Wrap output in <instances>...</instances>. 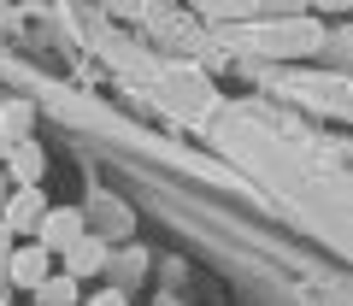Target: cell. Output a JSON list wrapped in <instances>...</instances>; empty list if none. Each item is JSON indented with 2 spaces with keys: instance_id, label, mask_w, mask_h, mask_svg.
<instances>
[{
  "instance_id": "obj_7",
  "label": "cell",
  "mask_w": 353,
  "mask_h": 306,
  "mask_svg": "<svg viewBox=\"0 0 353 306\" xmlns=\"http://www.w3.org/2000/svg\"><path fill=\"white\" fill-rule=\"evenodd\" d=\"M30 130H36V106L30 101H6L0 106V136L6 141H30Z\"/></svg>"
},
{
  "instance_id": "obj_2",
  "label": "cell",
  "mask_w": 353,
  "mask_h": 306,
  "mask_svg": "<svg viewBox=\"0 0 353 306\" xmlns=\"http://www.w3.org/2000/svg\"><path fill=\"white\" fill-rule=\"evenodd\" d=\"M41 212H48V194H41V183H30V189H12V194H6V206H0V224L12 229V236H36Z\"/></svg>"
},
{
  "instance_id": "obj_10",
  "label": "cell",
  "mask_w": 353,
  "mask_h": 306,
  "mask_svg": "<svg viewBox=\"0 0 353 306\" xmlns=\"http://www.w3.org/2000/svg\"><path fill=\"white\" fill-rule=\"evenodd\" d=\"M259 6H265L271 18H301V12H306V0H259Z\"/></svg>"
},
{
  "instance_id": "obj_9",
  "label": "cell",
  "mask_w": 353,
  "mask_h": 306,
  "mask_svg": "<svg viewBox=\"0 0 353 306\" xmlns=\"http://www.w3.org/2000/svg\"><path fill=\"white\" fill-rule=\"evenodd\" d=\"M106 271L118 277V289H130V283L141 277V254H130V259H112V254H106Z\"/></svg>"
},
{
  "instance_id": "obj_3",
  "label": "cell",
  "mask_w": 353,
  "mask_h": 306,
  "mask_svg": "<svg viewBox=\"0 0 353 306\" xmlns=\"http://www.w3.org/2000/svg\"><path fill=\"white\" fill-rule=\"evenodd\" d=\"M83 236V218H77V206H48L36 224V242L48 247V254H65V247Z\"/></svg>"
},
{
  "instance_id": "obj_13",
  "label": "cell",
  "mask_w": 353,
  "mask_h": 306,
  "mask_svg": "<svg viewBox=\"0 0 353 306\" xmlns=\"http://www.w3.org/2000/svg\"><path fill=\"white\" fill-rule=\"evenodd\" d=\"M306 6H318V12H347L353 0H306Z\"/></svg>"
},
{
  "instance_id": "obj_11",
  "label": "cell",
  "mask_w": 353,
  "mask_h": 306,
  "mask_svg": "<svg viewBox=\"0 0 353 306\" xmlns=\"http://www.w3.org/2000/svg\"><path fill=\"white\" fill-rule=\"evenodd\" d=\"M206 6H212V12H230V18H236V12H253L259 0H206Z\"/></svg>"
},
{
  "instance_id": "obj_15",
  "label": "cell",
  "mask_w": 353,
  "mask_h": 306,
  "mask_svg": "<svg viewBox=\"0 0 353 306\" xmlns=\"http://www.w3.org/2000/svg\"><path fill=\"white\" fill-rule=\"evenodd\" d=\"M6 194H12V189H6V177H0V206H6Z\"/></svg>"
},
{
  "instance_id": "obj_14",
  "label": "cell",
  "mask_w": 353,
  "mask_h": 306,
  "mask_svg": "<svg viewBox=\"0 0 353 306\" xmlns=\"http://www.w3.org/2000/svg\"><path fill=\"white\" fill-rule=\"evenodd\" d=\"M6 254H12V229L0 224V265H6Z\"/></svg>"
},
{
  "instance_id": "obj_16",
  "label": "cell",
  "mask_w": 353,
  "mask_h": 306,
  "mask_svg": "<svg viewBox=\"0 0 353 306\" xmlns=\"http://www.w3.org/2000/svg\"><path fill=\"white\" fill-rule=\"evenodd\" d=\"M0 306H6V300H0Z\"/></svg>"
},
{
  "instance_id": "obj_4",
  "label": "cell",
  "mask_w": 353,
  "mask_h": 306,
  "mask_svg": "<svg viewBox=\"0 0 353 306\" xmlns=\"http://www.w3.org/2000/svg\"><path fill=\"white\" fill-rule=\"evenodd\" d=\"M48 271H53V254H48L41 242L12 247V254H6V277H12L18 289H36V283H48Z\"/></svg>"
},
{
  "instance_id": "obj_5",
  "label": "cell",
  "mask_w": 353,
  "mask_h": 306,
  "mask_svg": "<svg viewBox=\"0 0 353 306\" xmlns=\"http://www.w3.org/2000/svg\"><path fill=\"white\" fill-rule=\"evenodd\" d=\"M41 171H48V153H41V141H12L6 147V177L18 183V189H30V183H41Z\"/></svg>"
},
{
  "instance_id": "obj_12",
  "label": "cell",
  "mask_w": 353,
  "mask_h": 306,
  "mask_svg": "<svg viewBox=\"0 0 353 306\" xmlns=\"http://www.w3.org/2000/svg\"><path fill=\"white\" fill-rule=\"evenodd\" d=\"M88 306H130V300H124V289H118V283H112V289H101V294H94V300H88Z\"/></svg>"
},
{
  "instance_id": "obj_6",
  "label": "cell",
  "mask_w": 353,
  "mask_h": 306,
  "mask_svg": "<svg viewBox=\"0 0 353 306\" xmlns=\"http://www.w3.org/2000/svg\"><path fill=\"white\" fill-rule=\"evenodd\" d=\"M65 271H71V277H94V271H106V242L83 229V236L65 247Z\"/></svg>"
},
{
  "instance_id": "obj_1",
  "label": "cell",
  "mask_w": 353,
  "mask_h": 306,
  "mask_svg": "<svg viewBox=\"0 0 353 306\" xmlns=\"http://www.w3.org/2000/svg\"><path fill=\"white\" fill-rule=\"evenodd\" d=\"M253 41H259L271 59H306V53L324 48V30H318V18H271L265 30H253Z\"/></svg>"
},
{
  "instance_id": "obj_8",
  "label": "cell",
  "mask_w": 353,
  "mask_h": 306,
  "mask_svg": "<svg viewBox=\"0 0 353 306\" xmlns=\"http://www.w3.org/2000/svg\"><path fill=\"white\" fill-rule=\"evenodd\" d=\"M36 306H77V277L65 271V277L36 283Z\"/></svg>"
}]
</instances>
